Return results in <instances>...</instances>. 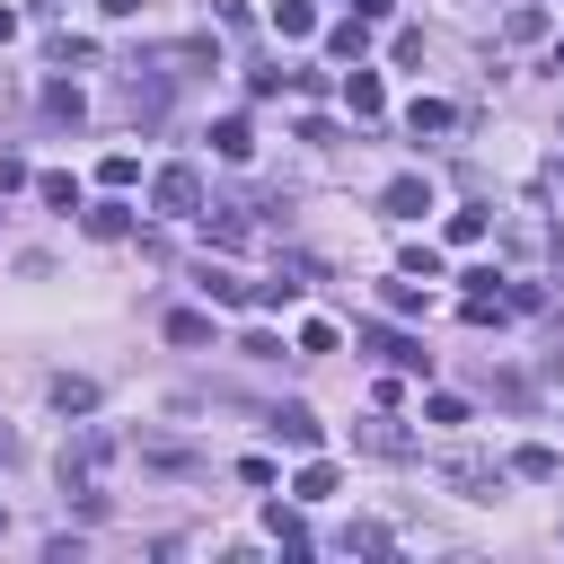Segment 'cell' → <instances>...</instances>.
I'll return each mask as SVG.
<instances>
[{
	"mask_svg": "<svg viewBox=\"0 0 564 564\" xmlns=\"http://www.w3.org/2000/svg\"><path fill=\"white\" fill-rule=\"evenodd\" d=\"M292 493H300V503H326V493H335V467H326V459H309V467H300V485H292Z\"/></svg>",
	"mask_w": 564,
	"mask_h": 564,
	"instance_id": "20",
	"label": "cell"
},
{
	"mask_svg": "<svg viewBox=\"0 0 564 564\" xmlns=\"http://www.w3.org/2000/svg\"><path fill=\"white\" fill-rule=\"evenodd\" d=\"M503 36H512V44H538V36H547V10H512Z\"/></svg>",
	"mask_w": 564,
	"mask_h": 564,
	"instance_id": "22",
	"label": "cell"
},
{
	"mask_svg": "<svg viewBox=\"0 0 564 564\" xmlns=\"http://www.w3.org/2000/svg\"><path fill=\"white\" fill-rule=\"evenodd\" d=\"M547 70H564V44H555V62H547Z\"/></svg>",
	"mask_w": 564,
	"mask_h": 564,
	"instance_id": "32",
	"label": "cell"
},
{
	"mask_svg": "<svg viewBox=\"0 0 564 564\" xmlns=\"http://www.w3.org/2000/svg\"><path fill=\"white\" fill-rule=\"evenodd\" d=\"M0 538H10V512H0Z\"/></svg>",
	"mask_w": 564,
	"mask_h": 564,
	"instance_id": "33",
	"label": "cell"
},
{
	"mask_svg": "<svg viewBox=\"0 0 564 564\" xmlns=\"http://www.w3.org/2000/svg\"><path fill=\"white\" fill-rule=\"evenodd\" d=\"M388 10H397V0H352V18H362V27H371V18H388Z\"/></svg>",
	"mask_w": 564,
	"mask_h": 564,
	"instance_id": "28",
	"label": "cell"
},
{
	"mask_svg": "<svg viewBox=\"0 0 564 564\" xmlns=\"http://www.w3.org/2000/svg\"><path fill=\"white\" fill-rule=\"evenodd\" d=\"M132 10H141V0H106V18H132Z\"/></svg>",
	"mask_w": 564,
	"mask_h": 564,
	"instance_id": "30",
	"label": "cell"
},
{
	"mask_svg": "<svg viewBox=\"0 0 564 564\" xmlns=\"http://www.w3.org/2000/svg\"><path fill=\"white\" fill-rule=\"evenodd\" d=\"M273 36H282V44L318 36V10H309V0H282V10H273Z\"/></svg>",
	"mask_w": 564,
	"mask_h": 564,
	"instance_id": "13",
	"label": "cell"
},
{
	"mask_svg": "<svg viewBox=\"0 0 564 564\" xmlns=\"http://www.w3.org/2000/svg\"><path fill=\"white\" fill-rule=\"evenodd\" d=\"M10 36H18V18H10V10H0V44H10Z\"/></svg>",
	"mask_w": 564,
	"mask_h": 564,
	"instance_id": "31",
	"label": "cell"
},
{
	"mask_svg": "<svg viewBox=\"0 0 564 564\" xmlns=\"http://www.w3.org/2000/svg\"><path fill=\"white\" fill-rule=\"evenodd\" d=\"M168 344H211V318H203V309H177V318H168Z\"/></svg>",
	"mask_w": 564,
	"mask_h": 564,
	"instance_id": "21",
	"label": "cell"
},
{
	"mask_svg": "<svg viewBox=\"0 0 564 564\" xmlns=\"http://www.w3.org/2000/svg\"><path fill=\"white\" fill-rule=\"evenodd\" d=\"M211 151H221L230 168H239V159H256V132H247V115H221V124H211Z\"/></svg>",
	"mask_w": 564,
	"mask_h": 564,
	"instance_id": "10",
	"label": "cell"
},
{
	"mask_svg": "<svg viewBox=\"0 0 564 564\" xmlns=\"http://www.w3.org/2000/svg\"><path fill=\"white\" fill-rule=\"evenodd\" d=\"M98 177H106V185H115V194H124V185H132V177H141V159H132V151H106V168H98Z\"/></svg>",
	"mask_w": 564,
	"mask_h": 564,
	"instance_id": "25",
	"label": "cell"
},
{
	"mask_svg": "<svg viewBox=\"0 0 564 564\" xmlns=\"http://www.w3.org/2000/svg\"><path fill=\"white\" fill-rule=\"evenodd\" d=\"M388 547H397V538H388L380 521H352V529H344V555H388Z\"/></svg>",
	"mask_w": 564,
	"mask_h": 564,
	"instance_id": "17",
	"label": "cell"
},
{
	"mask_svg": "<svg viewBox=\"0 0 564 564\" xmlns=\"http://www.w3.org/2000/svg\"><path fill=\"white\" fill-rule=\"evenodd\" d=\"M151 203L168 211V221H194V211H203V177L194 168H159L151 177Z\"/></svg>",
	"mask_w": 564,
	"mask_h": 564,
	"instance_id": "3",
	"label": "cell"
},
{
	"mask_svg": "<svg viewBox=\"0 0 564 564\" xmlns=\"http://www.w3.org/2000/svg\"><path fill=\"white\" fill-rule=\"evenodd\" d=\"M352 441H362L371 459H414V433H397L388 414H371V423H352Z\"/></svg>",
	"mask_w": 564,
	"mask_h": 564,
	"instance_id": "7",
	"label": "cell"
},
{
	"mask_svg": "<svg viewBox=\"0 0 564 564\" xmlns=\"http://www.w3.org/2000/svg\"><path fill=\"white\" fill-rule=\"evenodd\" d=\"M265 529L282 538V555H309V529H300V512H282V503H273V512H265Z\"/></svg>",
	"mask_w": 564,
	"mask_h": 564,
	"instance_id": "15",
	"label": "cell"
},
{
	"mask_svg": "<svg viewBox=\"0 0 564 564\" xmlns=\"http://www.w3.org/2000/svg\"><path fill=\"white\" fill-rule=\"evenodd\" d=\"M433 476H441V485H459L467 503H493V493H503V467L476 459V450H441V459H433Z\"/></svg>",
	"mask_w": 564,
	"mask_h": 564,
	"instance_id": "2",
	"label": "cell"
},
{
	"mask_svg": "<svg viewBox=\"0 0 564 564\" xmlns=\"http://www.w3.org/2000/svg\"><path fill=\"white\" fill-rule=\"evenodd\" d=\"M44 115H53V124H80V115H89V98L70 89V80H53V89H44Z\"/></svg>",
	"mask_w": 564,
	"mask_h": 564,
	"instance_id": "16",
	"label": "cell"
},
{
	"mask_svg": "<svg viewBox=\"0 0 564 564\" xmlns=\"http://www.w3.org/2000/svg\"><path fill=\"white\" fill-rule=\"evenodd\" d=\"M450 124H459V115H450L441 98H414V106H406V132H414V141H423V132H450Z\"/></svg>",
	"mask_w": 564,
	"mask_h": 564,
	"instance_id": "14",
	"label": "cell"
},
{
	"mask_svg": "<svg viewBox=\"0 0 564 564\" xmlns=\"http://www.w3.org/2000/svg\"><path fill=\"white\" fill-rule=\"evenodd\" d=\"M485 239V211H450V247H476Z\"/></svg>",
	"mask_w": 564,
	"mask_h": 564,
	"instance_id": "26",
	"label": "cell"
},
{
	"mask_svg": "<svg viewBox=\"0 0 564 564\" xmlns=\"http://www.w3.org/2000/svg\"><path fill=\"white\" fill-rule=\"evenodd\" d=\"M115 467H124V433H115V423H70V441H62V493L89 521L106 512V476Z\"/></svg>",
	"mask_w": 564,
	"mask_h": 564,
	"instance_id": "1",
	"label": "cell"
},
{
	"mask_svg": "<svg viewBox=\"0 0 564 564\" xmlns=\"http://www.w3.org/2000/svg\"><path fill=\"white\" fill-rule=\"evenodd\" d=\"M18 459V433H10V423H0V467H10Z\"/></svg>",
	"mask_w": 564,
	"mask_h": 564,
	"instance_id": "29",
	"label": "cell"
},
{
	"mask_svg": "<svg viewBox=\"0 0 564 564\" xmlns=\"http://www.w3.org/2000/svg\"><path fill=\"white\" fill-rule=\"evenodd\" d=\"M194 292H203L211 309H247V300H256V282H239L230 265H203V273H194Z\"/></svg>",
	"mask_w": 564,
	"mask_h": 564,
	"instance_id": "4",
	"label": "cell"
},
{
	"mask_svg": "<svg viewBox=\"0 0 564 564\" xmlns=\"http://www.w3.org/2000/svg\"><path fill=\"white\" fill-rule=\"evenodd\" d=\"M362 344L380 352V362H397V371H423V362H433V352H423L414 335H397V326H362Z\"/></svg>",
	"mask_w": 564,
	"mask_h": 564,
	"instance_id": "6",
	"label": "cell"
},
{
	"mask_svg": "<svg viewBox=\"0 0 564 564\" xmlns=\"http://www.w3.org/2000/svg\"><path fill=\"white\" fill-rule=\"evenodd\" d=\"M326 352H335V326H326V318L300 326V362H326Z\"/></svg>",
	"mask_w": 564,
	"mask_h": 564,
	"instance_id": "24",
	"label": "cell"
},
{
	"mask_svg": "<svg viewBox=\"0 0 564 564\" xmlns=\"http://www.w3.org/2000/svg\"><path fill=\"white\" fill-rule=\"evenodd\" d=\"M344 106L362 115V124H380V115H388V89H380V70H362V62H352V70H344Z\"/></svg>",
	"mask_w": 564,
	"mask_h": 564,
	"instance_id": "5",
	"label": "cell"
},
{
	"mask_svg": "<svg viewBox=\"0 0 564 564\" xmlns=\"http://www.w3.org/2000/svg\"><path fill=\"white\" fill-rule=\"evenodd\" d=\"M53 414H98V380H53Z\"/></svg>",
	"mask_w": 564,
	"mask_h": 564,
	"instance_id": "12",
	"label": "cell"
},
{
	"mask_svg": "<svg viewBox=\"0 0 564 564\" xmlns=\"http://www.w3.org/2000/svg\"><path fill=\"white\" fill-rule=\"evenodd\" d=\"M10 185H27V159H18V151H0V194H10Z\"/></svg>",
	"mask_w": 564,
	"mask_h": 564,
	"instance_id": "27",
	"label": "cell"
},
{
	"mask_svg": "<svg viewBox=\"0 0 564 564\" xmlns=\"http://www.w3.org/2000/svg\"><path fill=\"white\" fill-rule=\"evenodd\" d=\"M512 476H529V485H555V476H564V459H555L547 441H529V450H512Z\"/></svg>",
	"mask_w": 564,
	"mask_h": 564,
	"instance_id": "11",
	"label": "cell"
},
{
	"mask_svg": "<svg viewBox=\"0 0 564 564\" xmlns=\"http://www.w3.org/2000/svg\"><path fill=\"white\" fill-rule=\"evenodd\" d=\"M318 433H326V423H318L309 406H273V441H292V450H318Z\"/></svg>",
	"mask_w": 564,
	"mask_h": 564,
	"instance_id": "9",
	"label": "cell"
},
{
	"mask_svg": "<svg viewBox=\"0 0 564 564\" xmlns=\"http://www.w3.org/2000/svg\"><path fill=\"white\" fill-rule=\"evenodd\" d=\"M362 44H371V36H362V18H344V27H326V53H335V62H362Z\"/></svg>",
	"mask_w": 564,
	"mask_h": 564,
	"instance_id": "18",
	"label": "cell"
},
{
	"mask_svg": "<svg viewBox=\"0 0 564 564\" xmlns=\"http://www.w3.org/2000/svg\"><path fill=\"white\" fill-rule=\"evenodd\" d=\"M380 211H388V221H423V211H433V185H423V177H397V185L380 194Z\"/></svg>",
	"mask_w": 564,
	"mask_h": 564,
	"instance_id": "8",
	"label": "cell"
},
{
	"mask_svg": "<svg viewBox=\"0 0 564 564\" xmlns=\"http://www.w3.org/2000/svg\"><path fill=\"white\" fill-rule=\"evenodd\" d=\"M36 194H44L53 211H80V185H70V177H36Z\"/></svg>",
	"mask_w": 564,
	"mask_h": 564,
	"instance_id": "23",
	"label": "cell"
},
{
	"mask_svg": "<svg viewBox=\"0 0 564 564\" xmlns=\"http://www.w3.org/2000/svg\"><path fill=\"white\" fill-rule=\"evenodd\" d=\"M89 239H132V211H124V203H98V211H89Z\"/></svg>",
	"mask_w": 564,
	"mask_h": 564,
	"instance_id": "19",
	"label": "cell"
}]
</instances>
